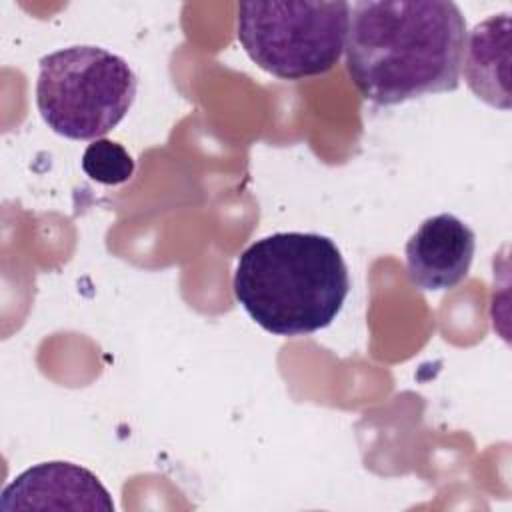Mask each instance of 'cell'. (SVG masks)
<instances>
[{"label":"cell","instance_id":"obj_3","mask_svg":"<svg viewBox=\"0 0 512 512\" xmlns=\"http://www.w3.org/2000/svg\"><path fill=\"white\" fill-rule=\"evenodd\" d=\"M36 106L56 134L98 140L128 114L138 80L128 62L100 46H68L38 62Z\"/></svg>","mask_w":512,"mask_h":512},{"label":"cell","instance_id":"obj_6","mask_svg":"<svg viewBox=\"0 0 512 512\" xmlns=\"http://www.w3.org/2000/svg\"><path fill=\"white\" fill-rule=\"evenodd\" d=\"M476 236L454 214L426 218L404 248L406 272L418 290H450L472 266Z\"/></svg>","mask_w":512,"mask_h":512},{"label":"cell","instance_id":"obj_1","mask_svg":"<svg viewBox=\"0 0 512 512\" xmlns=\"http://www.w3.org/2000/svg\"><path fill=\"white\" fill-rule=\"evenodd\" d=\"M466 18L450 0H360L346 70L362 98L392 106L460 86Z\"/></svg>","mask_w":512,"mask_h":512},{"label":"cell","instance_id":"obj_8","mask_svg":"<svg viewBox=\"0 0 512 512\" xmlns=\"http://www.w3.org/2000/svg\"><path fill=\"white\" fill-rule=\"evenodd\" d=\"M82 170L94 182L116 186L124 184L134 174V160L118 142L98 138L82 154Z\"/></svg>","mask_w":512,"mask_h":512},{"label":"cell","instance_id":"obj_4","mask_svg":"<svg viewBox=\"0 0 512 512\" xmlns=\"http://www.w3.org/2000/svg\"><path fill=\"white\" fill-rule=\"evenodd\" d=\"M352 6L334 2H240L236 34L262 70L282 80L330 72L346 46Z\"/></svg>","mask_w":512,"mask_h":512},{"label":"cell","instance_id":"obj_2","mask_svg":"<svg viewBox=\"0 0 512 512\" xmlns=\"http://www.w3.org/2000/svg\"><path fill=\"white\" fill-rule=\"evenodd\" d=\"M232 288L260 328L292 338L332 324L350 292V278L328 236L276 232L238 256Z\"/></svg>","mask_w":512,"mask_h":512},{"label":"cell","instance_id":"obj_7","mask_svg":"<svg viewBox=\"0 0 512 512\" xmlns=\"http://www.w3.org/2000/svg\"><path fill=\"white\" fill-rule=\"evenodd\" d=\"M510 12L492 14L466 34L464 80L482 102L510 110Z\"/></svg>","mask_w":512,"mask_h":512},{"label":"cell","instance_id":"obj_5","mask_svg":"<svg viewBox=\"0 0 512 512\" xmlns=\"http://www.w3.org/2000/svg\"><path fill=\"white\" fill-rule=\"evenodd\" d=\"M0 510L112 512L114 502L98 476L88 468L54 460L36 464L18 474L2 490Z\"/></svg>","mask_w":512,"mask_h":512}]
</instances>
